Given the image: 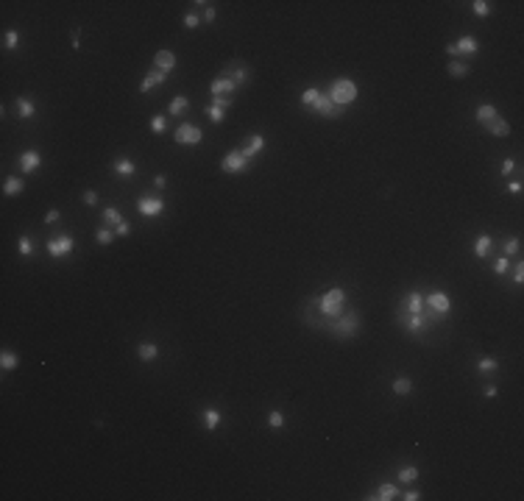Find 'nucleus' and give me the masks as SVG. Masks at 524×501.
Returning a JSON list of instances; mask_svg holds the SVG:
<instances>
[{"label":"nucleus","instance_id":"13d9d810","mask_svg":"<svg viewBox=\"0 0 524 501\" xmlns=\"http://www.w3.org/2000/svg\"><path fill=\"white\" fill-rule=\"evenodd\" d=\"M212 20H215V8H212V6H206V8H204V22H212Z\"/></svg>","mask_w":524,"mask_h":501},{"label":"nucleus","instance_id":"052dcab7","mask_svg":"<svg viewBox=\"0 0 524 501\" xmlns=\"http://www.w3.org/2000/svg\"><path fill=\"white\" fill-rule=\"evenodd\" d=\"M446 53H449V56H460V53H457V48H454V42L446 45Z\"/></svg>","mask_w":524,"mask_h":501},{"label":"nucleus","instance_id":"9d476101","mask_svg":"<svg viewBox=\"0 0 524 501\" xmlns=\"http://www.w3.org/2000/svg\"><path fill=\"white\" fill-rule=\"evenodd\" d=\"M17 162H20L22 173H36V170L42 167V156H39V150H22L17 156Z\"/></svg>","mask_w":524,"mask_h":501},{"label":"nucleus","instance_id":"a18cd8bd","mask_svg":"<svg viewBox=\"0 0 524 501\" xmlns=\"http://www.w3.org/2000/svg\"><path fill=\"white\" fill-rule=\"evenodd\" d=\"M128 234H131V226H128L126 220H123V223H117V226H114V237H128Z\"/></svg>","mask_w":524,"mask_h":501},{"label":"nucleus","instance_id":"4468645a","mask_svg":"<svg viewBox=\"0 0 524 501\" xmlns=\"http://www.w3.org/2000/svg\"><path fill=\"white\" fill-rule=\"evenodd\" d=\"M165 81H168V72H165V70H156V67H154V70H151L148 75L142 78L140 92H142V95H145V92H151V89H154V86H162Z\"/></svg>","mask_w":524,"mask_h":501},{"label":"nucleus","instance_id":"c85d7f7f","mask_svg":"<svg viewBox=\"0 0 524 501\" xmlns=\"http://www.w3.org/2000/svg\"><path fill=\"white\" fill-rule=\"evenodd\" d=\"M17 365H20V357H17V354H11V351L0 354V367H3V370H14Z\"/></svg>","mask_w":524,"mask_h":501},{"label":"nucleus","instance_id":"39448f33","mask_svg":"<svg viewBox=\"0 0 524 501\" xmlns=\"http://www.w3.org/2000/svg\"><path fill=\"white\" fill-rule=\"evenodd\" d=\"M396 323L404 326L410 334H424L427 329H430V323H427L424 315H410V312H404L402 306L396 309Z\"/></svg>","mask_w":524,"mask_h":501},{"label":"nucleus","instance_id":"473e14b6","mask_svg":"<svg viewBox=\"0 0 524 501\" xmlns=\"http://www.w3.org/2000/svg\"><path fill=\"white\" fill-rule=\"evenodd\" d=\"M502 251H505V256H516L519 251H522V240H519V237H510V240H505L502 242Z\"/></svg>","mask_w":524,"mask_h":501},{"label":"nucleus","instance_id":"a19ab883","mask_svg":"<svg viewBox=\"0 0 524 501\" xmlns=\"http://www.w3.org/2000/svg\"><path fill=\"white\" fill-rule=\"evenodd\" d=\"M95 240H98V245H109V242L114 240V231L112 228H98V231H95Z\"/></svg>","mask_w":524,"mask_h":501},{"label":"nucleus","instance_id":"f704fd0d","mask_svg":"<svg viewBox=\"0 0 524 501\" xmlns=\"http://www.w3.org/2000/svg\"><path fill=\"white\" fill-rule=\"evenodd\" d=\"M17 45H20V31H6V34H3V48L6 50H17Z\"/></svg>","mask_w":524,"mask_h":501},{"label":"nucleus","instance_id":"f3484780","mask_svg":"<svg viewBox=\"0 0 524 501\" xmlns=\"http://www.w3.org/2000/svg\"><path fill=\"white\" fill-rule=\"evenodd\" d=\"M14 109H17V114H20L22 120H31L36 114V106H34V100L31 98H25V95H17V100H14Z\"/></svg>","mask_w":524,"mask_h":501},{"label":"nucleus","instance_id":"c9c22d12","mask_svg":"<svg viewBox=\"0 0 524 501\" xmlns=\"http://www.w3.org/2000/svg\"><path fill=\"white\" fill-rule=\"evenodd\" d=\"M471 11H474L477 17H488L491 11H494V6H491L488 0H474V3H471Z\"/></svg>","mask_w":524,"mask_h":501},{"label":"nucleus","instance_id":"bf43d9fd","mask_svg":"<svg viewBox=\"0 0 524 501\" xmlns=\"http://www.w3.org/2000/svg\"><path fill=\"white\" fill-rule=\"evenodd\" d=\"M494 395H496V387L494 384H488V387H485V398H494Z\"/></svg>","mask_w":524,"mask_h":501},{"label":"nucleus","instance_id":"ea45409f","mask_svg":"<svg viewBox=\"0 0 524 501\" xmlns=\"http://www.w3.org/2000/svg\"><path fill=\"white\" fill-rule=\"evenodd\" d=\"M229 70H232V75H229V78H232L234 84H246V81H248V70L243 67V64H240V67H229Z\"/></svg>","mask_w":524,"mask_h":501},{"label":"nucleus","instance_id":"1a4fd4ad","mask_svg":"<svg viewBox=\"0 0 524 501\" xmlns=\"http://www.w3.org/2000/svg\"><path fill=\"white\" fill-rule=\"evenodd\" d=\"M220 170L223 173H246L248 170V159L243 156V150H229L220 162Z\"/></svg>","mask_w":524,"mask_h":501},{"label":"nucleus","instance_id":"dca6fc26","mask_svg":"<svg viewBox=\"0 0 524 501\" xmlns=\"http://www.w3.org/2000/svg\"><path fill=\"white\" fill-rule=\"evenodd\" d=\"M404 312H410V315H421V312H424V295H421V292H407V298H404L402 304Z\"/></svg>","mask_w":524,"mask_h":501},{"label":"nucleus","instance_id":"4c0bfd02","mask_svg":"<svg viewBox=\"0 0 524 501\" xmlns=\"http://www.w3.org/2000/svg\"><path fill=\"white\" fill-rule=\"evenodd\" d=\"M268 426L270 429H284V415L279 410H270L268 412Z\"/></svg>","mask_w":524,"mask_h":501},{"label":"nucleus","instance_id":"37998d69","mask_svg":"<svg viewBox=\"0 0 524 501\" xmlns=\"http://www.w3.org/2000/svg\"><path fill=\"white\" fill-rule=\"evenodd\" d=\"M165 128H168V120H165L162 114H156V117H151V131H154V134H162Z\"/></svg>","mask_w":524,"mask_h":501},{"label":"nucleus","instance_id":"2f4dec72","mask_svg":"<svg viewBox=\"0 0 524 501\" xmlns=\"http://www.w3.org/2000/svg\"><path fill=\"white\" fill-rule=\"evenodd\" d=\"M413 390V381L407 379V376H399V379H393V393L396 395H407Z\"/></svg>","mask_w":524,"mask_h":501},{"label":"nucleus","instance_id":"412c9836","mask_svg":"<svg viewBox=\"0 0 524 501\" xmlns=\"http://www.w3.org/2000/svg\"><path fill=\"white\" fill-rule=\"evenodd\" d=\"M474 117H477V123L488 126V123L494 120V117H499V112H496V106H491V103H482V106H477Z\"/></svg>","mask_w":524,"mask_h":501},{"label":"nucleus","instance_id":"09e8293b","mask_svg":"<svg viewBox=\"0 0 524 501\" xmlns=\"http://www.w3.org/2000/svg\"><path fill=\"white\" fill-rule=\"evenodd\" d=\"M84 204L95 206V204H98V192H95V190H84Z\"/></svg>","mask_w":524,"mask_h":501},{"label":"nucleus","instance_id":"ddd939ff","mask_svg":"<svg viewBox=\"0 0 524 501\" xmlns=\"http://www.w3.org/2000/svg\"><path fill=\"white\" fill-rule=\"evenodd\" d=\"M176 64H178V59H176V53H173V50H156V56H154V67H156V70L170 72Z\"/></svg>","mask_w":524,"mask_h":501},{"label":"nucleus","instance_id":"603ef678","mask_svg":"<svg viewBox=\"0 0 524 501\" xmlns=\"http://www.w3.org/2000/svg\"><path fill=\"white\" fill-rule=\"evenodd\" d=\"M513 167H516V162H513V159H505V162H502V176H510V173H513Z\"/></svg>","mask_w":524,"mask_h":501},{"label":"nucleus","instance_id":"a211bd4d","mask_svg":"<svg viewBox=\"0 0 524 501\" xmlns=\"http://www.w3.org/2000/svg\"><path fill=\"white\" fill-rule=\"evenodd\" d=\"M491 248H494V240H491L488 234H480V237L474 240V256L477 259H488Z\"/></svg>","mask_w":524,"mask_h":501},{"label":"nucleus","instance_id":"864d4df0","mask_svg":"<svg viewBox=\"0 0 524 501\" xmlns=\"http://www.w3.org/2000/svg\"><path fill=\"white\" fill-rule=\"evenodd\" d=\"M508 192H513V195H519V192H522V181H508Z\"/></svg>","mask_w":524,"mask_h":501},{"label":"nucleus","instance_id":"a878e982","mask_svg":"<svg viewBox=\"0 0 524 501\" xmlns=\"http://www.w3.org/2000/svg\"><path fill=\"white\" fill-rule=\"evenodd\" d=\"M220 421H223V415H220V410H204V426H206V431H215L220 426Z\"/></svg>","mask_w":524,"mask_h":501},{"label":"nucleus","instance_id":"58836bf2","mask_svg":"<svg viewBox=\"0 0 524 501\" xmlns=\"http://www.w3.org/2000/svg\"><path fill=\"white\" fill-rule=\"evenodd\" d=\"M318 98H321V89H315V86H310V89L301 92V103H304V106H312Z\"/></svg>","mask_w":524,"mask_h":501},{"label":"nucleus","instance_id":"6e6d98bb","mask_svg":"<svg viewBox=\"0 0 524 501\" xmlns=\"http://www.w3.org/2000/svg\"><path fill=\"white\" fill-rule=\"evenodd\" d=\"M59 217H62V215H59V209H50V212L45 215V223H56Z\"/></svg>","mask_w":524,"mask_h":501},{"label":"nucleus","instance_id":"9b49d317","mask_svg":"<svg viewBox=\"0 0 524 501\" xmlns=\"http://www.w3.org/2000/svg\"><path fill=\"white\" fill-rule=\"evenodd\" d=\"M312 109H315V112H318L321 117H332V120H338L340 114H343V109H340V106H335V103H332L329 98H326L324 92H321V98L315 100V103H312Z\"/></svg>","mask_w":524,"mask_h":501},{"label":"nucleus","instance_id":"393cba45","mask_svg":"<svg viewBox=\"0 0 524 501\" xmlns=\"http://www.w3.org/2000/svg\"><path fill=\"white\" fill-rule=\"evenodd\" d=\"M488 134H494V137H508V134H510V123L502 120V117H494V120L488 123Z\"/></svg>","mask_w":524,"mask_h":501},{"label":"nucleus","instance_id":"bb28decb","mask_svg":"<svg viewBox=\"0 0 524 501\" xmlns=\"http://www.w3.org/2000/svg\"><path fill=\"white\" fill-rule=\"evenodd\" d=\"M187 109H190V100L184 98V95H176V98L170 100V106H168V112L173 114V117H178V114H184Z\"/></svg>","mask_w":524,"mask_h":501},{"label":"nucleus","instance_id":"423d86ee","mask_svg":"<svg viewBox=\"0 0 524 501\" xmlns=\"http://www.w3.org/2000/svg\"><path fill=\"white\" fill-rule=\"evenodd\" d=\"M73 248H76V242H73L70 234H62V237H53V240H48V245H45V251H48L53 259H62V256H70Z\"/></svg>","mask_w":524,"mask_h":501},{"label":"nucleus","instance_id":"3c124183","mask_svg":"<svg viewBox=\"0 0 524 501\" xmlns=\"http://www.w3.org/2000/svg\"><path fill=\"white\" fill-rule=\"evenodd\" d=\"M404 501H421V493L418 490H407V493H399Z\"/></svg>","mask_w":524,"mask_h":501},{"label":"nucleus","instance_id":"2eb2a0df","mask_svg":"<svg viewBox=\"0 0 524 501\" xmlns=\"http://www.w3.org/2000/svg\"><path fill=\"white\" fill-rule=\"evenodd\" d=\"M262 150H265V137L262 134H251L246 140V145H243V156H246V159H254L257 153H262Z\"/></svg>","mask_w":524,"mask_h":501},{"label":"nucleus","instance_id":"c756f323","mask_svg":"<svg viewBox=\"0 0 524 501\" xmlns=\"http://www.w3.org/2000/svg\"><path fill=\"white\" fill-rule=\"evenodd\" d=\"M103 223H106V226H117V223H123L120 209H114V206H106V209H103Z\"/></svg>","mask_w":524,"mask_h":501},{"label":"nucleus","instance_id":"4d7b16f0","mask_svg":"<svg viewBox=\"0 0 524 501\" xmlns=\"http://www.w3.org/2000/svg\"><path fill=\"white\" fill-rule=\"evenodd\" d=\"M70 39H73V48H78V45H81V28H73Z\"/></svg>","mask_w":524,"mask_h":501},{"label":"nucleus","instance_id":"49530a36","mask_svg":"<svg viewBox=\"0 0 524 501\" xmlns=\"http://www.w3.org/2000/svg\"><path fill=\"white\" fill-rule=\"evenodd\" d=\"M513 282H516V284L524 282V265H522V262H516V265H513Z\"/></svg>","mask_w":524,"mask_h":501},{"label":"nucleus","instance_id":"7c9ffc66","mask_svg":"<svg viewBox=\"0 0 524 501\" xmlns=\"http://www.w3.org/2000/svg\"><path fill=\"white\" fill-rule=\"evenodd\" d=\"M496 367H499V362H496L494 357H480V359H477V370H480V373H494Z\"/></svg>","mask_w":524,"mask_h":501},{"label":"nucleus","instance_id":"5701e85b","mask_svg":"<svg viewBox=\"0 0 524 501\" xmlns=\"http://www.w3.org/2000/svg\"><path fill=\"white\" fill-rule=\"evenodd\" d=\"M112 170L117 173V176H134V173H137V164L131 162V159H114Z\"/></svg>","mask_w":524,"mask_h":501},{"label":"nucleus","instance_id":"f257e3e1","mask_svg":"<svg viewBox=\"0 0 524 501\" xmlns=\"http://www.w3.org/2000/svg\"><path fill=\"white\" fill-rule=\"evenodd\" d=\"M357 84L351 81V78H335L332 81V86H329V92H326V98L332 100L335 106H340V109H346V106H351L357 100Z\"/></svg>","mask_w":524,"mask_h":501},{"label":"nucleus","instance_id":"de8ad7c7","mask_svg":"<svg viewBox=\"0 0 524 501\" xmlns=\"http://www.w3.org/2000/svg\"><path fill=\"white\" fill-rule=\"evenodd\" d=\"M212 106H218V109H223V112H226V109L232 106V98H212Z\"/></svg>","mask_w":524,"mask_h":501},{"label":"nucleus","instance_id":"4be33fe9","mask_svg":"<svg viewBox=\"0 0 524 501\" xmlns=\"http://www.w3.org/2000/svg\"><path fill=\"white\" fill-rule=\"evenodd\" d=\"M25 190V181L22 178H17V176H8L6 181H3V195H20V192Z\"/></svg>","mask_w":524,"mask_h":501},{"label":"nucleus","instance_id":"79ce46f5","mask_svg":"<svg viewBox=\"0 0 524 501\" xmlns=\"http://www.w3.org/2000/svg\"><path fill=\"white\" fill-rule=\"evenodd\" d=\"M508 270H510V259H508V256H499V259L494 262V273L496 276H505Z\"/></svg>","mask_w":524,"mask_h":501},{"label":"nucleus","instance_id":"e433bc0d","mask_svg":"<svg viewBox=\"0 0 524 501\" xmlns=\"http://www.w3.org/2000/svg\"><path fill=\"white\" fill-rule=\"evenodd\" d=\"M17 254L20 256H31L34 254V242H31V237H20V240H17Z\"/></svg>","mask_w":524,"mask_h":501},{"label":"nucleus","instance_id":"8fccbe9b","mask_svg":"<svg viewBox=\"0 0 524 501\" xmlns=\"http://www.w3.org/2000/svg\"><path fill=\"white\" fill-rule=\"evenodd\" d=\"M184 25H187V28H198V25H201L198 14H187V17H184Z\"/></svg>","mask_w":524,"mask_h":501},{"label":"nucleus","instance_id":"72a5a7b5","mask_svg":"<svg viewBox=\"0 0 524 501\" xmlns=\"http://www.w3.org/2000/svg\"><path fill=\"white\" fill-rule=\"evenodd\" d=\"M399 482H404V485H410V482H416L418 479V468L416 465H404L402 471H399V476H396Z\"/></svg>","mask_w":524,"mask_h":501},{"label":"nucleus","instance_id":"c03bdc74","mask_svg":"<svg viewBox=\"0 0 524 501\" xmlns=\"http://www.w3.org/2000/svg\"><path fill=\"white\" fill-rule=\"evenodd\" d=\"M206 117L212 123H223L226 117H223V109H218V106H206Z\"/></svg>","mask_w":524,"mask_h":501},{"label":"nucleus","instance_id":"5fc2aeb1","mask_svg":"<svg viewBox=\"0 0 524 501\" xmlns=\"http://www.w3.org/2000/svg\"><path fill=\"white\" fill-rule=\"evenodd\" d=\"M154 187H156V190H165V187H168V178H165L162 173H159V176L154 178Z\"/></svg>","mask_w":524,"mask_h":501},{"label":"nucleus","instance_id":"6e6552de","mask_svg":"<svg viewBox=\"0 0 524 501\" xmlns=\"http://www.w3.org/2000/svg\"><path fill=\"white\" fill-rule=\"evenodd\" d=\"M137 212H140L142 217H159V215L165 212V201H162V198L142 195L140 201H137Z\"/></svg>","mask_w":524,"mask_h":501},{"label":"nucleus","instance_id":"20e7f679","mask_svg":"<svg viewBox=\"0 0 524 501\" xmlns=\"http://www.w3.org/2000/svg\"><path fill=\"white\" fill-rule=\"evenodd\" d=\"M329 332L338 334V337H354L357 329H360V315L357 312H349V315H340V318H329Z\"/></svg>","mask_w":524,"mask_h":501},{"label":"nucleus","instance_id":"aec40b11","mask_svg":"<svg viewBox=\"0 0 524 501\" xmlns=\"http://www.w3.org/2000/svg\"><path fill=\"white\" fill-rule=\"evenodd\" d=\"M454 48H457V53H463V56H474L477 50H480V42H477L474 36H463V39L454 42Z\"/></svg>","mask_w":524,"mask_h":501},{"label":"nucleus","instance_id":"f8f14e48","mask_svg":"<svg viewBox=\"0 0 524 501\" xmlns=\"http://www.w3.org/2000/svg\"><path fill=\"white\" fill-rule=\"evenodd\" d=\"M234 89H237V84H234L229 75H220V78H215L212 84H209V92H212V98H229Z\"/></svg>","mask_w":524,"mask_h":501},{"label":"nucleus","instance_id":"f03ea898","mask_svg":"<svg viewBox=\"0 0 524 501\" xmlns=\"http://www.w3.org/2000/svg\"><path fill=\"white\" fill-rule=\"evenodd\" d=\"M343 301H346V292L340 287H332L315 301V306H318V312L324 318H340L343 315Z\"/></svg>","mask_w":524,"mask_h":501},{"label":"nucleus","instance_id":"b1692460","mask_svg":"<svg viewBox=\"0 0 524 501\" xmlns=\"http://www.w3.org/2000/svg\"><path fill=\"white\" fill-rule=\"evenodd\" d=\"M137 357H140L142 362H154L156 357H159V348H156L154 343H140V346H137Z\"/></svg>","mask_w":524,"mask_h":501},{"label":"nucleus","instance_id":"cd10ccee","mask_svg":"<svg viewBox=\"0 0 524 501\" xmlns=\"http://www.w3.org/2000/svg\"><path fill=\"white\" fill-rule=\"evenodd\" d=\"M446 70H449V75L452 78H466L468 72H471V67H468L466 62H457V59H454V62H449Z\"/></svg>","mask_w":524,"mask_h":501},{"label":"nucleus","instance_id":"7ed1b4c3","mask_svg":"<svg viewBox=\"0 0 524 501\" xmlns=\"http://www.w3.org/2000/svg\"><path fill=\"white\" fill-rule=\"evenodd\" d=\"M449 309H452V301H449V295L443 289H432V292L424 295V312H432L438 320L446 318ZM424 312H421V315H424Z\"/></svg>","mask_w":524,"mask_h":501},{"label":"nucleus","instance_id":"6ab92c4d","mask_svg":"<svg viewBox=\"0 0 524 501\" xmlns=\"http://www.w3.org/2000/svg\"><path fill=\"white\" fill-rule=\"evenodd\" d=\"M396 496H399V487L393 485V482H385V485L376 487V493L368 496V499H374V501H390V499H396Z\"/></svg>","mask_w":524,"mask_h":501},{"label":"nucleus","instance_id":"0eeeda50","mask_svg":"<svg viewBox=\"0 0 524 501\" xmlns=\"http://www.w3.org/2000/svg\"><path fill=\"white\" fill-rule=\"evenodd\" d=\"M173 140H176L178 145H198V142L204 140V131H201L198 126H190V123H181V126L176 128V134H173Z\"/></svg>","mask_w":524,"mask_h":501}]
</instances>
